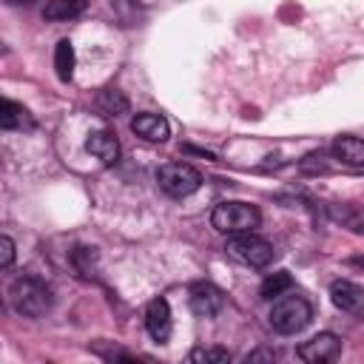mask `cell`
<instances>
[{"label": "cell", "mask_w": 364, "mask_h": 364, "mask_svg": "<svg viewBox=\"0 0 364 364\" xmlns=\"http://www.w3.org/2000/svg\"><path fill=\"white\" fill-rule=\"evenodd\" d=\"M51 301H54L51 287L37 276H20L9 284V304L20 316L37 318L51 310Z\"/></svg>", "instance_id": "6da1fadb"}, {"label": "cell", "mask_w": 364, "mask_h": 364, "mask_svg": "<svg viewBox=\"0 0 364 364\" xmlns=\"http://www.w3.org/2000/svg\"><path fill=\"white\" fill-rule=\"evenodd\" d=\"M313 318V307L304 296H279L273 299V307H270V327L282 336H293L299 330H304Z\"/></svg>", "instance_id": "7a4b0ae2"}, {"label": "cell", "mask_w": 364, "mask_h": 364, "mask_svg": "<svg viewBox=\"0 0 364 364\" xmlns=\"http://www.w3.org/2000/svg\"><path fill=\"white\" fill-rule=\"evenodd\" d=\"M210 225L228 236L247 233L262 225V213L256 205H247V202H219L210 213Z\"/></svg>", "instance_id": "3957f363"}, {"label": "cell", "mask_w": 364, "mask_h": 364, "mask_svg": "<svg viewBox=\"0 0 364 364\" xmlns=\"http://www.w3.org/2000/svg\"><path fill=\"white\" fill-rule=\"evenodd\" d=\"M225 250H228L230 259H236V262H242V264H247V267H267V264L273 262V256H276L273 245H270L267 239L256 236L253 230H247V233H233V236L228 239Z\"/></svg>", "instance_id": "277c9868"}, {"label": "cell", "mask_w": 364, "mask_h": 364, "mask_svg": "<svg viewBox=\"0 0 364 364\" xmlns=\"http://www.w3.org/2000/svg\"><path fill=\"white\" fill-rule=\"evenodd\" d=\"M156 182L168 196L182 199V196H191L202 185V173L188 162H168L156 171Z\"/></svg>", "instance_id": "5b68a950"}, {"label": "cell", "mask_w": 364, "mask_h": 364, "mask_svg": "<svg viewBox=\"0 0 364 364\" xmlns=\"http://www.w3.org/2000/svg\"><path fill=\"white\" fill-rule=\"evenodd\" d=\"M341 353V338L336 333H316L313 338H307L304 344H299L296 355L307 364H324V361H336Z\"/></svg>", "instance_id": "8992f818"}, {"label": "cell", "mask_w": 364, "mask_h": 364, "mask_svg": "<svg viewBox=\"0 0 364 364\" xmlns=\"http://www.w3.org/2000/svg\"><path fill=\"white\" fill-rule=\"evenodd\" d=\"M188 304H191V310H193L199 318H213V316L225 307V296H222V290H219L216 284H210V282H196V284H191V290H188Z\"/></svg>", "instance_id": "52a82bcc"}, {"label": "cell", "mask_w": 364, "mask_h": 364, "mask_svg": "<svg viewBox=\"0 0 364 364\" xmlns=\"http://www.w3.org/2000/svg\"><path fill=\"white\" fill-rule=\"evenodd\" d=\"M330 299L341 313L350 316H364V287L347 279H336L330 284Z\"/></svg>", "instance_id": "ba28073f"}, {"label": "cell", "mask_w": 364, "mask_h": 364, "mask_svg": "<svg viewBox=\"0 0 364 364\" xmlns=\"http://www.w3.org/2000/svg\"><path fill=\"white\" fill-rule=\"evenodd\" d=\"M145 327L151 333L154 341H168L171 338V330H173V321H171V307L165 299H154L145 310Z\"/></svg>", "instance_id": "9c48e42d"}, {"label": "cell", "mask_w": 364, "mask_h": 364, "mask_svg": "<svg viewBox=\"0 0 364 364\" xmlns=\"http://www.w3.org/2000/svg\"><path fill=\"white\" fill-rule=\"evenodd\" d=\"M131 131L148 142H165L171 136V128H168V119L159 117V114H136L131 119Z\"/></svg>", "instance_id": "30bf717a"}, {"label": "cell", "mask_w": 364, "mask_h": 364, "mask_svg": "<svg viewBox=\"0 0 364 364\" xmlns=\"http://www.w3.org/2000/svg\"><path fill=\"white\" fill-rule=\"evenodd\" d=\"M85 148H88V154L97 156L102 165H114L117 156H119V142H117V136H114L111 131H105V128L91 131L88 139H85Z\"/></svg>", "instance_id": "8fae6325"}, {"label": "cell", "mask_w": 364, "mask_h": 364, "mask_svg": "<svg viewBox=\"0 0 364 364\" xmlns=\"http://www.w3.org/2000/svg\"><path fill=\"white\" fill-rule=\"evenodd\" d=\"M330 151H333V159H338L341 165H353V168L364 165V139H358V136L344 134L330 145Z\"/></svg>", "instance_id": "7c38bea8"}, {"label": "cell", "mask_w": 364, "mask_h": 364, "mask_svg": "<svg viewBox=\"0 0 364 364\" xmlns=\"http://www.w3.org/2000/svg\"><path fill=\"white\" fill-rule=\"evenodd\" d=\"M88 9V0H48L43 6L46 20H74Z\"/></svg>", "instance_id": "4fadbf2b"}, {"label": "cell", "mask_w": 364, "mask_h": 364, "mask_svg": "<svg viewBox=\"0 0 364 364\" xmlns=\"http://www.w3.org/2000/svg\"><path fill=\"white\" fill-rule=\"evenodd\" d=\"M31 117L28 111L20 105V102H11V100H3L0 105V128L6 131H14V128H31Z\"/></svg>", "instance_id": "5bb4252c"}, {"label": "cell", "mask_w": 364, "mask_h": 364, "mask_svg": "<svg viewBox=\"0 0 364 364\" xmlns=\"http://www.w3.org/2000/svg\"><path fill=\"white\" fill-rule=\"evenodd\" d=\"M290 287H293V276H290L287 270H279V273H270V276L259 284V296L267 299V301H273V299H279L282 293H287Z\"/></svg>", "instance_id": "9a60e30c"}, {"label": "cell", "mask_w": 364, "mask_h": 364, "mask_svg": "<svg viewBox=\"0 0 364 364\" xmlns=\"http://www.w3.org/2000/svg\"><path fill=\"white\" fill-rule=\"evenodd\" d=\"M54 68H57V77L63 82L71 80V74H74V46L68 40L57 43V48H54Z\"/></svg>", "instance_id": "2e32d148"}, {"label": "cell", "mask_w": 364, "mask_h": 364, "mask_svg": "<svg viewBox=\"0 0 364 364\" xmlns=\"http://www.w3.org/2000/svg\"><path fill=\"white\" fill-rule=\"evenodd\" d=\"M97 105H100V111H102V114H108V117H119V114H125V111H128V97H125L122 91L108 88V91H102V94H100Z\"/></svg>", "instance_id": "e0dca14e"}, {"label": "cell", "mask_w": 364, "mask_h": 364, "mask_svg": "<svg viewBox=\"0 0 364 364\" xmlns=\"http://www.w3.org/2000/svg\"><path fill=\"white\" fill-rule=\"evenodd\" d=\"M191 361L193 364H228L230 353L225 347H196L191 350Z\"/></svg>", "instance_id": "ac0fdd59"}, {"label": "cell", "mask_w": 364, "mask_h": 364, "mask_svg": "<svg viewBox=\"0 0 364 364\" xmlns=\"http://www.w3.org/2000/svg\"><path fill=\"white\" fill-rule=\"evenodd\" d=\"M14 262V242L9 236H0V267H11Z\"/></svg>", "instance_id": "d6986e66"}, {"label": "cell", "mask_w": 364, "mask_h": 364, "mask_svg": "<svg viewBox=\"0 0 364 364\" xmlns=\"http://www.w3.org/2000/svg\"><path fill=\"white\" fill-rule=\"evenodd\" d=\"M276 358V353H267V350H256V353H247L245 355V361L250 364V361H273Z\"/></svg>", "instance_id": "ffe728a7"}, {"label": "cell", "mask_w": 364, "mask_h": 364, "mask_svg": "<svg viewBox=\"0 0 364 364\" xmlns=\"http://www.w3.org/2000/svg\"><path fill=\"white\" fill-rule=\"evenodd\" d=\"M6 3H9V6H20V3L28 6V3H34V0H6Z\"/></svg>", "instance_id": "44dd1931"}]
</instances>
